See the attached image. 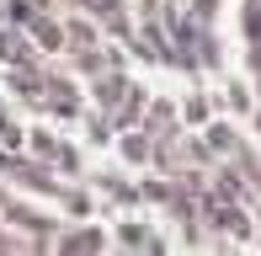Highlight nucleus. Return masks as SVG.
Returning a JSON list of instances; mask_svg holds the SVG:
<instances>
[{
	"label": "nucleus",
	"mask_w": 261,
	"mask_h": 256,
	"mask_svg": "<svg viewBox=\"0 0 261 256\" xmlns=\"http://www.w3.org/2000/svg\"><path fill=\"white\" fill-rule=\"evenodd\" d=\"M251 32H261V11H251Z\"/></svg>",
	"instance_id": "1"
}]
</instances>
